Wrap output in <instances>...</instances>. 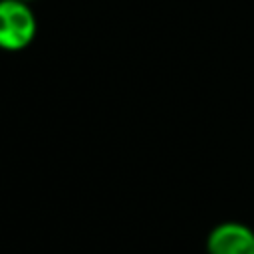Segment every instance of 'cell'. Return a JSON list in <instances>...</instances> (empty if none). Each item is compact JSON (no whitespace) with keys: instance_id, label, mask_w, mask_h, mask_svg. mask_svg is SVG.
Returning <instances> with one entry per match:
<instances>
[{"instance_id":"obj_1","label":"cell","mask_w":254,"mask_h":254,"mask_svg":"<svg viewBox=\"0 0 254 254\" xmlns=\"http://www.w3.org/2000/svg\"><path fill=\"white\" fill-rule=\"evenodd\" d=\"M36 34L32 10L22 0H0V48L22 50Z\"/></svg>"},{"instance_id":"obj_2","label":"cell","mask_w":254,"mask_h":254,"mask_svg":"<svg viewBox=\"0 0 254 254\" xmlns=\"http://www.w3.org/2000/svg\"><path fill=\"white\" fill-rule=\"evenodd\" d=\"M208 254H254V232L238 222L216 226L208 236Z\"/></svg>"}]
</instances>
